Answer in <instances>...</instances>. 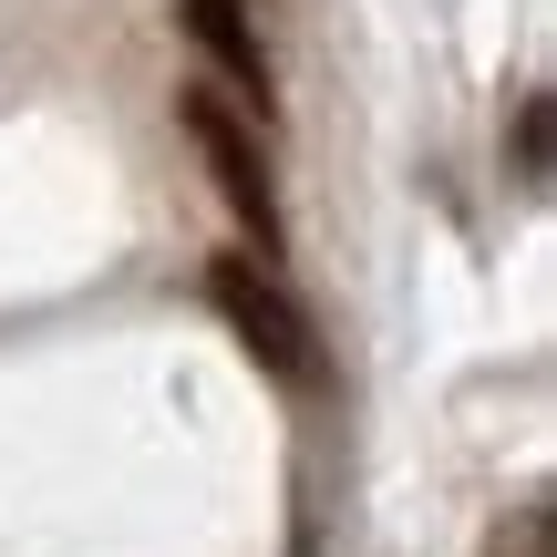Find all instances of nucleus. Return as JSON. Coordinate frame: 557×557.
Wrapping results in <instances>:
<instances>
[{"mask_svg":"<svg viewBox=\"0 0 557 557\" xmlns=\"http://www.w3.org/2000/svg\"><path fill=\"white\" fill-rule=\"evenodd\" d=\"M207 299H218V320L248 341V361L278 372L289 393H331V351H320V320L299 310L289 289L259 269V259H218L207 269Z\"/></svg>","mask_w":557,"mask_h":557,"instance_id":"f257e3e1","label":"nucleus"},{"mask_svg":"<svg viewBox=\"0 0 557 557\" xmlns=\"http://www.w3.org/2000/svg\"><path fill=\"white\" fill-rule=\"evenodd\" d=\"M176 124H186V145L207 156L227 218L259 238V269H269L278 248H289V227H278V186H269V156H259V135H248V114L227 94H207V83H186V94H176Z\"/></svg>","mask_w":557,"mask_h":557,"instance_id":"f03ea898","label":"nucleus"},{"mask_svg":"<svg viewBox=\"0 0 557 557\" xmlns=\"http://www.w3.org/2000/svg\"><path fill=\"white\" fill-rule=\"evenodd\" d=\"M176 21H186V41H197V52H207V62H218V73L269 114V52H259V21H248V0H176Z\"/></svg>","mask_w":557,"mask_h":557,"instance_id":"7ed1b4c3","label":"nucleus"},{"mask_svg":"<svg viewBox=\"0 0 557 557\" xmlns=\"http://www.w3.org/2000/svg\"><path fill=\"white\" fill-rule=\"evenodd\" d=\"M517 176H527V186H547V94H527V103H517Z\"/></svg>","mask_w":557,"mask_h":557,"instance_id":"20e7f679","label":"nucleus"},{"mask_svg":"<svg viewBox=\"0 0 557 557\" xmlns=\"http://www.w3.org/2000/svg\"><path fill=\"white\" fill-rule=\"evenodd\" d=\"M485 557H547V506H517V517L496 527V547Z\"/></svg>","mask_w":557,"mask_h":557,"instance_id":"39448f33","label":"nucleus"}]
</instances>
